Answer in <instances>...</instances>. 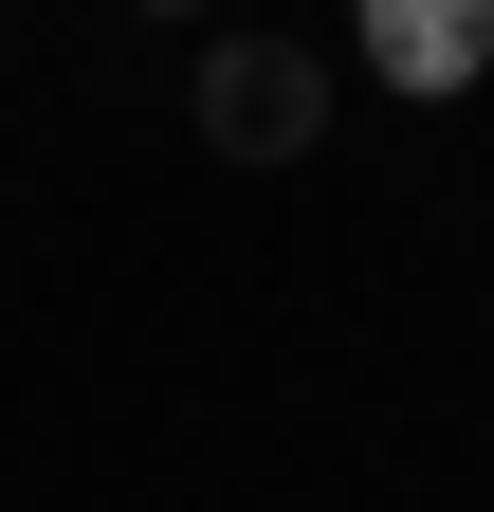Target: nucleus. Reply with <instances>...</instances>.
I'll return each instance as SVG.
<instances>
[{"mask_svg":"<svg viewBox=\"0 0 494 512\" xmlns=\"http://www.w3.org/2000/svg\"><path fill=\"white\" fill-rule=\"evenodd\" d=\"M366 74L385 92H476L494 74V0H366Z\"/></svg>","mask_w":494,"mask_h":512,"instance_id":"1","label":"nucleus"},{"mask_svg":"<svg viewBox=\"0 0 494 512\" xmlns=\"http://www.w3.org/2000/svg\"><path fill=\"white\" fill-rule=\"evenodd\" d=\"M202 110H220V147H257V165H293V147H312V74H293V55H220V74H202Z\"/></svg>","mask_w":494,"mask_h":512,"instance_id":"2","label":"nucleus"}]
</instances>
